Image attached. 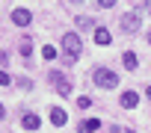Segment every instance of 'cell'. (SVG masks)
I'll use <instances>...</instances> for the list:
<instances>
[{
  "label": "cell",
  "mask_w": 151,
  "mask_h": 133,
  "mask_svg": "<svg viewBox=\"0 0 151 133\" xmlns=\"http://www.w3.org/2000/svg\"><path fill=\"white\" fill-rule=\"evenodd\" d=\"M98 127H101V118H89V121H83V124H80V130H77V133H95Z\"/></svg>",
  "instance_id": "obj_8"
},
{
  "label": "cell",
  "mask_w": 151,
  "mask_h": 133,
  "mask_svg": "<svg viewBox=\"0 0 151 133\" xmlns=\"http://www.w3.org/2000/svg\"><path fill=\"white\" fill-rule=\"evenodd\" d=\"M148 41H151V33H148Z\"/></svg>",
  "instance_id": "obj_21"
},
{
  "label": "cell",
  "mask_w": 151,
  "mask_h": 133,
  "mask_svg": "<svg viewBox=\"0 0 151 133\" xmlns=\"http://www.w3.org/2000/svg\"><path fill=\"white\" fill-rule=\"evenodd\" d=\"M148 98H151V86H148Z\"/></svg>",
  "instance_id": "obj_20"
},
{
  "label": "cell",
  "mask_w": 151,
  "mask_h": 133,
  "mask_svg": "<svg viewBox=\"0 0 151 133\" xmlns=\"http://www.w3.org/2000/svg\"><path fill=\"white\" fill-rule=\"evenodd\" d=\"M42 56H45V59H56V47L45 44V47H42Z\"/></svg>",
  "instance_id": "obj_12"
},
{
  "label": "cell",
  "mask_w": 151,
  "mask_h": 133,
  "mask_svg": "<svg viewBox=\"0 0 151 133\" xmlns=\"http://www.w3.org/2000/svg\"><path fill=\"white\" fill-rule=\"evenodd\" d=\"M122 30L124 33H136L139 30V15L136 12H124L122 15Z\"/></svg>",
  "instance_id": "obj_3"
},
{
  "label": "cell",
  "mask_w": 151,
  "mask_h": 133,
  "mask_svg": "<svg viewBox=\"0 0 151 133\" xmlns=\"http://www.w3.org/2000/svg\"><path fill=\"white\" fill-rule=\"evenodd\" d=\"M3 115H6V107H3V104H0V118H3Z\"/></svg>",
  "instance_id": "obj_19"
},
{
  "label": "cell",
  "mask_w": 151,
  "mask_h": 133,
  "mask_svg": "<svg viewBox=\"0 0 151 133\" xmlns=\"http://www.w3.org/2000/svg\"><path fill=\"white\" fill-rule=\"evenodd\" d=\"M127 133H133V130H127Z\"/></svg>",
  "instance_id": "obj_22"
},
{
  "label": "cell",
  "mask_w": 151,
  "mask_h": 133,
  "mask_svg": "<svg viewBox=\"0 0 151 133\" xmlns=\"http://www.w3.org/2000/svg\"><path fill=\"white\" fill-rule=\"evenodd\" d=\"M24 127H27V130H39V115L27 112V115H24Z\"/></svg>",
  "instance_id": "obj_10"
},
{
  "label": "cell",
  "mask_w": 151,
  "mask_h": 133,
  "mask_svg": "<svg viewBox=\"0 0 151 133\" xmlns=\"http://www.w3.org/2000/svg\"><path fill=\"white\" fill-rule=\"evenodd\" d=\"M92 80H95V86H101V89H116V86H119V74L110 71V68H95Z\"/></svg>",
  "instance_id": "obj_2"
},
{
  "label": "cell",
  "mask_w": 151,
  "mask_h": 133,
  "mask_svg": "<svg viewBox=\"0 0 151 133\" xmlns=\"http://www.w3.org/2000/svg\"><path fill=\"white\" fill-rule=\"evenodd\" d=\"M50 80H53V86H56V92H59L62 98L71 92V83H68L65 77H59V71H50Z\"/></svg>",
  "instance_id": "obj_4"
},
{
  "label": "cell",
  "mask_w": 151,
  "mask_h": 133,
  "mask_svg": "<svg viewBox=\"0 0 151 133\" xmlns=\"http://www.w3.org/2000/svg\"><path fill=\"white\" fill-rule=\"evenodd\" d=\"M33 53V44H30V39H24L21 41V56H30Z\"/></svg>",
  "instance_id": "obj_14"
},
{
  "label": "cell",
  "mask_w": 151,
  "mask_h": 133,
  "mask_svg": "<svg viewBox=\"0 0 151 133\" xmlns=\"http://www.w3.org/2000/svg\"><path fill=\"white\" fill-rule=\"evenodd\" d=\"M12 21H15L18 27H27V24L33 21V15H30L27 9H15V12H12Z\"/></svg>",
  "instance_id": "obj_7"
},
{
  "label": "cell",
  "mask_w": 151,
  "mask_h": 133,
  "mask_svg": "<svg viewBox=\"0 0 151 133\" xmlns=\"http://www.w3.org/2000/svg\"><path fill=\"white\" fill-rule=\"evenodd\" d=\"M9 83H12V77H9L3 68H0V86H9Z\"/></svg>",
  "instance_id": "obj_16"
},
{
  "label": "cell",
  "mask_w": 151,
  "mask_h": 133,
  "mask_svg": "<svg viewBox=\"0 0 151 133\" xmlns=\"http://www.w3.org/2000/svg\"><path fill=\"white\" fill-rule=\"evenodd\" d=\"M77 107H80V109H89V107H92V98H89V95L77 98Z\"/></svg>",
  "instance_id": "obj_15"
},
{
  "label": "cell",
  "mask_w": 151,
  "mask_h": 133,
  "mask_svg": "<svg viewBox=\"0 0 151 133\" xmlns=\"http://www.w3.org/2000/svg\"><path fill=\"white\" fill-rule=\"evenodd\" d=\"M50 121H53L56 127H65V121H68V112H65L62 107H53V109H50Z\"/></svg>",
  "instance_id": "obj_6"
},
{
  "label": "cell",
  "mask_w": 151,
  "mask_h": 133,
  "mask_svg": "<svg viewBox=\"0 0 151 133\" xmlns=\"http://www.w3.org/2000/svg\"><path fill=\"white\" fill-rule=\"evenodd\" d=\"M136 65H139L136 53H124V68H127V71H136Z\"/></svg>",
  "instance_id": "obj_11"
},
{
  "label": "cell",
  "mask_w": 151,
  "mask_h": 133,
  "mask_svg": "<svg viewBox=\"0 0 151 133\" xmlns=\"http://www.w3.org/2000/svg\"><path fill=\"white\" fill-rule=\"evenodd\" d=\"M98 6H104V9H113V6H116V0H98Z\"/></svg>",
  "instance_id": "obj_17"
},
{
  "label": "cell",
  "mask_w": 151,
  "mask_h": 133,
  "mask_svg": "<svg viewBox=\"0 0 151 133\" xmlns=\"http://www.w3.org/2000/svg\"><path fill=\"white\" fill-rule=\"evenodd\" d=\"M142 12H151V0H142Z\"/></svg>",
  "instance_id": "obj_18"
},
{
  "label": "cell",
  "mask_w": 151,
  "mask_h": 133,
  "mask_svg": "<svg viewBox=\"0 0 151 133\" xmlns=\"http://www.w3.org/2000/svg\"><path fill=\"white\" fill-rule=\"evenodd\" d=\"M119 104H122L124 109H133V107L139 104V95H136L133 89H127V92H122V98H119Z\"/></svg>",
  "instance_id": "obj_5"
},
{
  "label": "cell",
  "mask_w": 151,
  "mask_h": 133,
  "mask_svg": "<svg viewBox=\"0 0 151 133\" xmlns=\"http://www.w3.org/2000/svg\"><path fill=\"white\" fill-rule=\"evenodd\" d=\"M80 50H83V44H80V36H77V33H65V36H62V53H65L68 62L77 59Z\"/></svg>",
  "instance_id": "obj_1"
},
{
  "label": "cell",
  "mask_w": 151,
  "mask_h": 133,
  "mask_svg": "<svg viewBox=\"0 0 151 133\" xmlns=\"http://www.w3.org/2000/svg\"><path fill=\"white\" fill-rule=\"evenodd\" d=\"M77 27H95V21H92L89 15H80V18H77Z\"/></svg>",
  "instance_id": "obj_13"
},
{
  "label": "cell",
  "mask_w": 151,
  "mask_h": 133,
  "mask_svg": "<svg viewBox=\"0 0 151 133\" xmlns=\"http://www.w3.org/2000/svg\"><path fill=\"white\" fill-rule=\"evenodd\" d=\"M95 41H98V44H110V41H113V36H110V30H104V27H98V30H95Z\"/></svg>",
  "instance_id": "obj_9"
}]
</instances>
